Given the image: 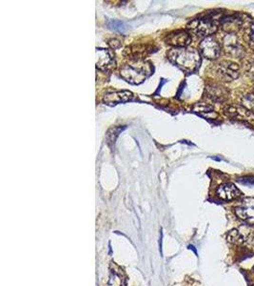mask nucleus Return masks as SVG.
I'll use <instances>...</instances> for the list:
<instances>
[{"label": "nucleus", "instance_id": "nucleus-1", "mask_svg": "<svg viewBox=\"0 0 254 286\" xmlns=\"http://www.w3.org/2000/svg\"><path fill=\"white\" fill-rule=\"evenodd\" d=\"M169 57L177 66L189 71L195 70L201 62L199 53L194 49H173L169 53Z\"/></svg>", "mask_w": 254, "mask_h": 286}, {"label": "nucleus", "instance_id": "nucleus-2", "mask_svg": "<svg viewBox=\"0 0 254 286\" xmlns=\"http://www.w3.org/2000/svg\"><path fill=\"white\" fill-rule=\"evenodd\" d=\"M121 77L126 80L128 82L132 84H140L145 81L148 76V72L145 67L142 65L136 66V65H126L124 66L121 71Z\"/></svg>", "mask_w": 254, "mask_h": 286}, {"label": "nucleus", "instance_id": "nucleus-3", "mask_svg": "<svg viewBox=\"0 0 254 286\" xmlns=\"http://www.w3.org/2000/svg\"><path fill=\"white\" fill-rule=\"evenodd\" d=\"M189 29L199 36H209L217 31V24L211 18H200L191 21Z\"/></svg>", "mask_w": 254, "mask_h": 286}, {"label": "nucleus", "instance_id": "nucleus-4", "mask_svg": "<svg viewBox=\"0 0 254 286\" xmlns=\"http://www.w3.org/2000/svg\"><path fill=\"white\" fill-rule=\"evenodd\" d=\"M235 213L238 218L245 221V223L254 224V198L245 197L235 208Z\"/></svg>", "mask_w": 254, "mask_h": 286}, {"label": "nucleus", "instance_id": "nucleus-5", "mask_svg": "<svg viewBox=\"0 0 254 286\" xmlns=\"http://www.w3.org/2000/svg\"><path fill=\"white\" fill-rule=\"evenodd\" d=\"M200 52L206 58L215 59L221 53V48L213 37H206L200 43Z\"/></svg>", "mask_w": 254, "mask_h": 286}, {"label": "nucleus", "instance_id": "nucleus-6", "mask_svg": "<svg viewBox=\"0 0 254 286\" xmlns=\"http://www.w3.org/2000/svg\"><path fill=\"white\" fill-rule=\"evenodd\" d=\"M191 41V36L187 32L182 30L173 32L166 37V42L175 47H185L190 44Z\"/></svg>", "mask_w": 254, "mask_h": 286}, {"label": "nucleus", "instance_id": "nucleus-7", "mask_svg": "<svg viewBox=\"0 0 254 286\" xmlns=\"http://www.w3.org/2000/svg\"><path fill=\"white\" fill-rule=\"evenodd\" d=\"M238 66L235 63L228 62V61H224V62L220 63L218 66L217 74L218 76L225 80V81H230V80H234L239 73H238Z\"/></svg>", "mask_w": 254, "mask_h": 286}, {"label": "nucleus", "instance_id": "nucleus-8", "mask_svg": "<svg viewBox=\"0 0 254 286\" xmlns=\"http://www.w3.org/2000/svg\"><path fill=\"white\" fill-rule=\"evenodd\" d=\"M134 95L130 91H118V92H110L107 93L104 96V102L107 104H119L123 102H127L130 99H133Z\"/></svg>", "mask_w": 254, "mask_h": 286}, {"label": "nucleus", "instance_id": "nucleus-9", "mask_svg": "<svg viewBox=\"0 0 254 286\" xmlns=\"http://www.w3.org/2000/svg\"><path fill=\"white\" fill-rule=\"evenodd\" d=\"M96 67L100 70H107L113 62V54L106 49H96Z\"/></svg>", "mask_w": 254, "mask_h": 286}, {"label": "nucleus", "instance_id": "nucleus-10", "mask_svg": "<svg viewBox=\"0 0 254 286\" xmlns=\"http://www.w3.org/2000/svg\"><path fill=\"white\" fill-rule=\"evenodd\" d=\"M218 197L224 200H233L240 196V191L233 183H224L217 189Z\"/></svg>", "mask_w": 254, "mask_h": 286}, {"label": "nucleus", "instance_id": "nucleus-11", "mask_svg": "<svg viewBox=\"0 0 254 286\" xmlns=\"http://www.w3.org/2000/svg\"><path fill=\"white\" fill-rule=\"evenodd\" d=\"M224 46L227 53L233 56H238L240 54V52L242 51L241 45L238 43L237 38L234 35L229 34L225 36L224 38Z\"/></svg>", "mask_w": 254, "mask_h": 286}, {"label": "nucleus", "instance_id": "nucleus-12", "mask_svg": "<svg viewBox=\"0 0 254 286\" xmlns=\"http://www.w3.org/2000/svg\"><path fill=\"white\" fill-rule=\"evenodd\" d=\"M207 93L209 98L215 101L223 100L225 98V89L219 85H211L207 88Z\"/></svg>", "mask_w": 254, "mask_h": 286}, {"label": "nucleus", "instance_id": "nucleus-13", "mask_svg": "<svg viewBox=\"0 0 254 286\" xmlns=\"http://www.w3.org/2000/svg\"><path fill=\"white\" fill-rule=\"evenodd\" d=\"M123 275L120 270H111L107 286L123 285Z\"/></svg>", "mask_w": 254, "mask_h": 286}, {"label": "nucleus", "instance_id": "nucleus-14", "mask_svg": "<svg viewBox=\"0 0 254 286\" xmlns=\"http://www.w3.org/2000/svg\"><path fill=\"white\" fill-rule=\"evenodd\" d=\"M126 127H114V128H111L108 132L107 134V140H108V143L110 144V143L115 142V139L119 135V133L121 131H123Z\"/></svg>", "mask_w": 254, "mask_h": 286}, {"label": "nucleus", "instance_id": "nucleus-15", "mask_svg": "<svg viewBox=\"0 0 254 286\" xmlns=\"http://www.w3.org/2000/svg\"><path fill=\"white\" fill-rule=\"evenodd\" d=\"M108 26L110 29L117 31V32H124L127 29V26L122 21H119V20H109L108 22Z\"/></svg>", "mask_w": 254, "mask_h": 286}, {"label": "nucleus", "instance_id": "nucleus-16", "mask_svg": "<svg viewBox=\"0 0 254 286\" xmlns=\"http://www.w3.org/2000/svg\"><path fill=\"white\" fill-rule=\"evenodd\" d=\"M227 240L232 243H241L243 242V237L237 230H232L231 232L228 233Z\"/></svg>", "mask_w": 254, "mask_h": 286}, {"label": "nucleus", "instance_id": "nucleus-17", "mask_svg": "<svg viewBox=\"0 0 254 286\" xmlns=\"http://www.w3.org/2000/svg\"><path fill=\"white\" fill-rule=\"evenodd\" d=\"M213 110L212 106L205 104V103H196L193 106V111L194 112H198V113H202V112H211Z\"/></svg>", "mask_w": 254, "mask_h": 286}, {"label": "nucleus", "instance_id": "nucleus-18", "mask_svg": "<svg viewBox=\"0 0 254 286\" xmlns=\"http://www.w3.org/2000/svg\"><path fill=\"white\" fill-rule=\"evenodd\" d=\"M109 45L112 49H117L121 46V42L118 39H111L109 40Z\"/></svg>", "mask_w": 254, "mask_h": 286}, {"label": "nucleus", "instance_id": "nucleus-19", "mask_svg": "<svg viewBox=\"0 0 254 286\" xmlns=\"http://www.w3.org/2000/svg\"><path fill=\"white\" fill-rule=\"evenodd\" d=\"M249 36L251 37V40L254 42V26L251 27V31H250V35Z\"/></svg>", "mask_w": 254, "mask_h": 286}]
</instances>
